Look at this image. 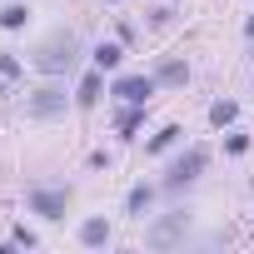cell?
<instances>
[{
  "label": "cell",
  "mask_w": 254,
  "mask_h": 254,
  "mask_svg": "<svg viewBox=\"0 0 254 254\" xmlns=\"http://www.w3.org/2000/svg\"><path fill=\"white\" fill-rule=\"evenodd\" d=\"M75 60H80V35H70V30H55L35 50V70L40 75H65V70H75Z\"/></svg>",
  "instance_id": "1"
},
{
  "label": "cell",
  "mask_w": 254,
  "mask_h": 254,
  "mask_svg": "<svg viewBox=\"0 0 254 254\" xmlns=\"http://www.w3.org/2000/svg\"><path fill=\"white\" fill-rule=\"evenodd\" d=\"M160 90V80L155 75H120L115 85H110V95L115 100H125V105H150V95Z\"/></svg>",
  "instance_id": "2"
},
{
  "label": "cell",
  "mask_w": 254,
  "mask_h": 254,
  "mask_svg": "<svg viewBox=\"0 0 254 254\" xmlns=\"http://www.w3.org/2000/svg\"><path fill=\"white\" fill-rule=\"evenodd\" d=\"M30 209H35L40 219H65V209H70V190L35 185V190H30Z\"/></svg>",
  "instance_id": "3"
},
{
  "label": "cell",
  "mask_w": 254,
  "mask_h": 254,
  "mask_svg": "<svg viewBox=\"0 0 254 254\" xmlns=\"http://www.w3.org/2000/svg\"><path fill=\"white\" fill-rule=\"evenodd\" d=\"M25 115H30V120H55V115H65V90H60V85L35 90V95L25 100Z\"/></svg>",
  "instance_id": "4"
},
{
  "label": "cell",
  "mask_w": 254,
  "mask_h": 254,
  "mask_svg": "<svg viewBox=\"0 0 254 254\" xmlns=\"http://www.w3.org/2000/svg\"><path fill=\"white\" fill-rule=\"evenodd\" d=\"M204 165H209V150H199V145H194L190 155H180V160L170 165V180H165V185H170V190H180V185L199 180V170H204Z\"/></svg>",
  "instance_id": "5"
},
{
  "label": "cell",
  "mask_w": 254,
  "mask_h": 254,
  "mask_svg": "<svg viewBox=\"0 0 254 254\" xmlns=\"http://www.w3.org/2000/svg\"><path fill=\"white\" fill-rule=\"evenodd\" d=\"M180 239H185V214L155 219V224L145 229V244H150V249H170V244H180Z\"/></svg>",
  "instance_id": "6"
},
{
  "label": "cell",
  "mask_w": 254,
  "mask_h": 254,
  "mask_svg": "<svg viewBox=\"0 0 254 254\" xmlns=\"http://www.w3.org/2000/svg\"><path fill=\"white\" fill-rule=\"evenodd\" d=\"M80 244H85V249H105V244H110V224H105V219H85V224H80Z\"/></svg>",
  "instance_id": "7"
},
{
  "label": "cell",
  "mask_w": 254,
  "mask_h": 254,
  "mask_svg": "<svg viewBox=\"0 0 254 254\" xmlns=\"http://www.w3.org/2000/svg\"><path fill=\"white\" fill-rule=\"evenodd\" d=\"M100 75H105V70H90V75L80 80V95H75L80 105H95V100H100V90H105V80H100Z\"/></svg>",
  "instance_id": "8"
},
{
  "label": "cell",
  "mask_w": 254,
  "mask_h": 254,
  "mask_svg": "<svg viewBox=\"0 0 254 254\" xmlns=\"http://www.w3.org/2000/svg\"><path fill=\"white\" fill-rule=\"evenodd\" d=\"M120 55H125L120 45H95V50H90V60H95V70H115V65H120Z\"/></svg>",
  "instance_id": "9"
},
{
  "label": "cell",
  "mask_w": 254,
  "mask_h": 254,
  "mask_svg": "<svg viewBox=\"0 0 254 254\" xmlns=\"http://www.w3.org/2000/svg\"><path fill=\"white\" fill-rule=\"evenodd\" d=\"M234 115H239V105H234V100H214V105H209V120L219 125V130H224V125H234Z\"/></svg>",
  "instance_id": "10"
},
{
  "label": "cell",
  "mask_w": 254,
  "mask_h": 254,
  "mask_svg": "<svg viewBox=\"0 0 254 254\" xmlns=\"http://www.w3.org/2000/svg\"><path fill=\"white\" fill-rule=\"evenodd\" d=\"M155 80H160V85H185V80H190V70H185L180 60H170V65H160V70H155Z\"/></svg>",
  "instance_id": "11"
},
{
  "label": "cell",
  "mask_w": 254,
  "mask_h": 254,
  "mask_svg": "<svg viewBox=\"0 0 254 254\" xmlns=\"http://www.w3.org/2000/svg\"><path fill=\"white\" fill-rule=\"evenodd\" d=\"M25 20H30V10H25V5H5V10H0V30H20Z\"/></svg>",
  "instance_id": "12"
},
{
  "label": "cell",
  "mask_w": 254,
  "mask_h": 254,
  "mask_svg": "<svg viewBox=\"0 0 254 254\" xmlns=\"http://www.w3.org/2000/svg\"><path fill=\"white\" fill-rule=\"evenodd\" d=\"M150 199H155V194H150L145 185H135L130 194H125V209H130V214H145V209H150Z\"/></svg>",
  "instance_id": "13"
},
{
  "label": "cell",
  "mask_w": 254,
  "mask_h": 254,
  "mask_svg": "<svg viewBox=\"0 0 254 254\" xmlns=\"http://www.w3.org/2000/svg\"><path fill=\"white\" fill-rule=\"evenodd\" d=\"M175 140H180V130H175V125H165V130H160V135H155V140H150V150H155V155H160V150H170V145H175Z\"/></svg>",
  "instance_id": "14"
},
{
  "label": "cell",
  "mask_w": 254,
  "mask_h": 254,
  "mask_svg": "<svg viewBox=\"0 0 254 254\" xmlns=\"http://www.w3.org/2000/svg\"><path fill=\"white\" fill-rule=\"evenodd\" d=\"M0 80H20V60L15 55H0Z\"/></svg>",
  "instance_id": "15"
},
{
  "label": "cell",
  "mask_w": 254,
  "mask_h": 254,
  "mask_svg": "<svg viewBox=\"0 0 254 254\" xmlns=\"http://www.w3.org/2000/svg\"><path fill=\"white\" fill-rule=\"evenodd\" d=\"M135 125H140V105H130V110H125V115H120V130H125V135H130V130H135Z\"/></svg>",
  "instance_id": "16"
},
{
  "label": "cell",
  "mask_w": 254,
  "mask_h": 254,
  "mask_svg": "<svg viewBox=\"0 0 254 254\" xmlns=\"http://www.w3.org/2000/svg\"><path fill=\"white\" fill-rule=\"evenodd\" d=\"M224 150H229V155H244V150H249V135H229Z\"/></svg>",
  "instance_id": "17"
},
{
  "label": "cell",
  "mask_w": 254,
  "mask_h": 254,
  "mask_svg": "<svg viewBox=\"0 0 254 254\" xmlns=\"http://www.w3.org/2000/svg\"><path fill=\"white\" fill-rule=\"evenodd\" d=\"M244 30H249V35H254V20H249V25H244Z\"/></svg>",
  "instance_id": "18"
}]
</instances>
